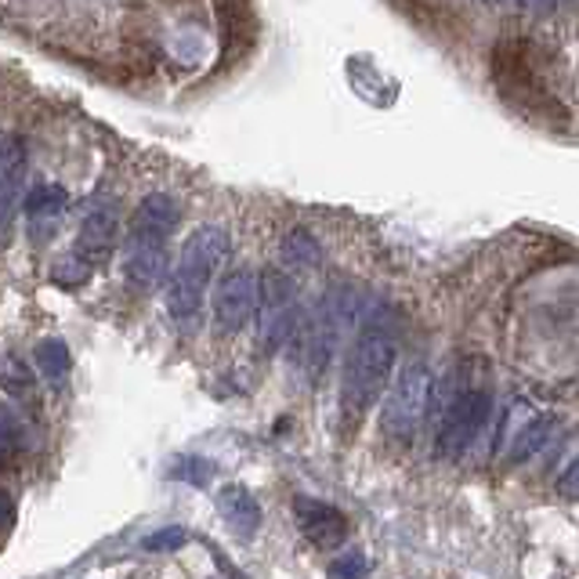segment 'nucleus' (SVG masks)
<instances>
[{
  "mask_svg": "<svg viewBox=\"0 0 579 579\" xmlns=\"http://www.w3.org/2000/svg\"><path fill=\"white\" fill-rule=\"evenodd\" d=\"M178 229V203L164 192L145 196L131 218L127 240H123V276L131 287L153 290L167 279L170 254L167 240Z\"/></svg>",
  "mask_w": 579,
  "mask_h": 579,
  "instance_id": "1",
  "label": "nucleus"
},
{
  "mask_svg": "<svg viewBox=\"0 0 579 579\" xmlns=\"http://www.w3.org/2000/svg\"><path fill=\"white\" fill-rule=\"evenodd\" d=\"M229 254V232L218 225H200L189 240L181 243V254L167 279V312L175 323L189 326L200 315L207 287Z\"/></svg>",
  "mask_w": 579,
  "mask_h": 579,
  "instance_id": "2",
  "label": "nucleus"
},
{
  "mask_svg": "<svg viewBox=\"0 0 579 579\" xmlns=\"http://www.w3.org/2000/svg\"><path fill=\"white\" fill-rule=\"evenodd\" d=\"M391 366H396V337L380 323H366L359 341L352 344L348 366H344L341 405L348 416H359L374 405L385 388H391Z\"/></svg>",
  "mask_w": 579,
  "mask_h": 579,
  "instance_id": "3",
  "label": "nucleus"
},
{
  "mask_svg": "<svg viewBox=\"0 0 579 579\" xmlns=\"http://www.w3.org/2000/svg\"><path fill=\"white\" fill-rule=\"evenodd\" d=\"M489 388L471 385L464 377V369H457L446 380V396H438V424H435V449L438 457L457 460L471 442L482 435V427L489 421Z\"/></svg>",
  "mask_w": 579,
  "mask_h": 579,
  "instance_id": "4",
  "label": "nucleus"
},
{
  "mask_svg": "<svg viewBox=\"0 0 579 579\" xmlns=\"http://www.w3.org/2000/svg\"><path fill=\"white\" fill-rule=\"evenodd\" d=\"M431 374L424 363H410L399 369V377L391 380L388 399H385V413H380V427L385 435L396 442H413L416 431H421L424 416L431 410Z\"/></svg>",
  "mask_w": 579,
  "mask_h": 579,
  "instance_id": "5",
  "label": "nucleus"
},
{
  "mask_svg": "<svg viewBox=\"0 0 579 579\" xmlns=\"http://www.w3.org/2000/svg\"><path fill=\"white\" fill-rule=\"evenodd\" d=\"M298 287L287 272L268 268L261 276V304H257V344L265 355H276L298 334Z\"/></svg>",
  "mask_w": 579,
  "mask_h": 579,
  "instance_id": "6",
  "label": "nucleus"
},
{
  "mask_svg": "<svg viewBox=\"0 0 579 579\" xmlns=\"http://www.w3.org/2000/svg\"><path fill=\"white\" fill-rule=\"evenodd\" d=\"M26 142L19 134H0V246L11 243L22 203H26Z\"/></svg>",
  "mask_w": 579,
  "mask_h": 579,
  "instance_id": "7",
  "label": "nucleus"
},
{
  "mask_svg": "<svg viewBox=\"0 0 579 579\" xmlns=\"http://www.w3.org/2000/svg\"><path fill=\"white\" fill-rule=\"evenodd\" d=\"M257 304H261V279L254 276V268H232V272L218 282L214 290V319L225 334H240L250 323Z\"/></svg>",
  "mask_w": 579,
  "mask_h": 579,
  "instance_id": "8",
  "label": "nucleus"
},
{
  "mask_svg": "<svg viewBox=\"0 0 579 579\" xmlns=\"http://www.w3.org/2000/svg\"><path fill=\"white\" fill-rule=\"evenodd\" d=\"M293 519H298V528L312 539L315 547L323 550H334L348 539V519L330 508L323 500H312V497H298L293 500Z\"/></svg>",
  "mask_w": 579,
  "mask_h": 579,
  "instance_id": "9",
  "label": "nucleus"
},
{
  "mask_svg": "<svg viewBox=\"0 0 579 579\" xmlns=\"http://www.w3.org/2000/svg\"><path fill=\"white\" fill-rule=\"evenodd\" d=\"M116 240H120L116 211H113V207H94V211L83 218L80 236H77V250H73V254L94 268V265H102L109 254H113Z\"/></svg>",
  "mask_w": 579,
  "mask_h": 579,
  "instance_id": "10",
  "label": "nucleus"
},
{
  "mask_svg": "<svg viewBox=\"0 0 579 579\" xmlns=\"http://www.w3.org/2000/svg\"><path fill=\"white\" fill-rule=\"evenodd\" d=\"M66 207H69V192L62 189V185H33L26 203H22V211H26V221H30V236L36 243L52 240L62 214H66Z\"/></svg>",
  "mask_w": 579,
  "mask_h": 579,
  "instance_id": "11",
  "label": "nucleus"
},
{
  "mask_svg": "<svg viewBox=\"0 0 579 579\" xmlns=\"http://www.w3.org/2000/svg\"><path fill=\"white\" fill-rule=\"evenodd\" d=\"M218 511L243 539H250L261 528V508H257L254 492L246 486H225L218 492Z\"/></svg>",
  "mask_w": 579,
  "mask_h": 579,
  "instance_id": "12",
  "label": "nucleus"
},
{
  "mask_svg": "<svg viewBox=\"0 0 579 579\" xmlns=\"http://www.w3.org/2000/svg\"><path fill=\"white\" fill-rule=\"evenodd\" d=\"M33 363L36 369L52 380V388H62V380H66L69 374V348H66V341L62 337H44V341H36V348H33Z\"/></svg>",
  "mask_w": 579,
  "mask_h": 579,
  "instance_id": "13",
  "label": "nucleus"
},
{
  "mask_svg": "<svg viewBox=\"0 0 579 579\" xmlns=\"http://www.w3.org/2000/svg\"><path fill=\"white\" fill-rule=\"evenodd\" d=\"M0 391L11 396L15 402H33V391H36V377L30 374V366L19 359V355H4L0 359Z\"/></svg>",
  "mask_w": 579,
  "mask_h": 579,
  "instance_id": "14",
  "label": "nucleus"
},
{
  "mask_svg": "<svg viewBox=\"0 0 579 579\" xmlns=\"http://www.w3.org/2000/svg\"><path fill=\"white\" fill-rule=\"evenodd\" d=\"M282 261H287L290 268H315L319 261H323V250H319V243L308 236L304 229H298L282 240Z\"/></svg>",
  "mask_w": 579,
  "mask_h": 579,
  "instance_id": "15",
  "label": "nucleus"
},
{
  "mask_svg": "<svg viewBox=\"0 0 579 579\" xmlns=\"http://www.w3.org/2000/svg\"><path fill=\"white\" fill-rule=\"evenodd\" d=\"M550 424H554L550 416H547V413H539L536 421L528 424L519 438H514V446L508 449V460H511V464H525V460L533 457V453H536V449L547 442V435H550Z\"/></svg>",
  "mask_w": 579,
  "mask_h": 579,
  "instance_id": "16",
  "label": "nucleus"
},
{
  "mask_svg": "<svg viewBox=\"0 0 579 579\" xmlns=\"http://www.w3.org/2000/svg\"><path fill=\"white\" fill-rule=\"evenodd\" d=\"M536 410L528 405L525 399H519V402H511V410H508V416H503V424H500V435H497V449H503L508 453L511 446H514V438L522 435V431L536 421Z\"/></svg>",
  "mask_w": 579,
  "mask_h": 579,
  "instance_id": "17",
  "label": "nucleus"
},
{
  "mask_svg": "<svg viewBox=\"0 0 579 579\" xmlns=\"http://www.w3.org/2000/svg\"><path fill=\"white\" fill-rule=\"evenodd\" d=\"M52 279L58 282V287H80V282H88V279H91V265H88V261H80L77 254H69L66 261H58V265H55Z\"/></svg>",
  "mask_w": 579,
  "mask_h": 579,
  "instance_id": "18",
  "label": "nucleus"
},
{
  "mask_svg": "<svg viewBox=\"0 0 579 579\" xmlns=\"http://www.w3.org/2000/svg\"><path fill=\"white\" fill-rule=\"evenodd\" d=\"M369 561L363 554H341V558L330 561V579H366Z\"/></svg>",
  "mask_w": 579,
  "mask_h": 579,
  "instance_id": "19",
  "label": "nucleus"
},
{
  "mask_svg": "<svg viewBox=\"0 0 579 579\" xmlns=\"http://www.w3.org/2000/svg\"><path fill=\"white\" fill-rule=\"evenodd\" d=\"M185 539H189V533H185L181 525H170V528H159V533H153V536H145L142 547L145 550H178V547H185Z\"/></svg>",
  "mask_w": 579,
  "mask_h": 579,
  "instance_id": "20",
  "label": "nucleus"
},
{
  "mask_svg": "<svg viewBox=\"0 0 579 579\" xmlns=\"http://www.w3.org/2000/svg\"><path fill=\"white\" fill-rule=\"evenodd\" d=\"M211 471H214V467L207 464V460L185 457V460L175 464V471H170V475H175V478H185V482H192V486H207V482H211Z\"/></svg>",
  "mask_w": 579,
  "mask_h": 579,
  "instance_id": "21",
  "label": "nucleus"
},
{
  "mask_svg": "<svg viewBox=\"0 0 579 579\" xmlns=\"http://www.w3.org/2000/svg\"><path fill=\"white\" fill-rule=\"evenodd\" d=\"M558 492H561L565 500H579V457L561 471V478H558Z\"/></svg>",
  "mask_w": 579,
  "mask_h": 579,
  "instance_id": "22",
  "label": "nucleus"
},
{
  "mask_svg": "<svg viewBox=\"0 0 579 579\" xmlns=\"http://www.w3.org/2000/svg\"><path fill=\"white\" fill-rule=\"evenodd\" d=\"M11 525H15V500H11L8 489H0V539L8 536Z\"/></svg>",
  "mask_w": 579,
  "mask_h": 579,
  "instance_id": "23",
  "label": "nucleus"
}]
</instances>
